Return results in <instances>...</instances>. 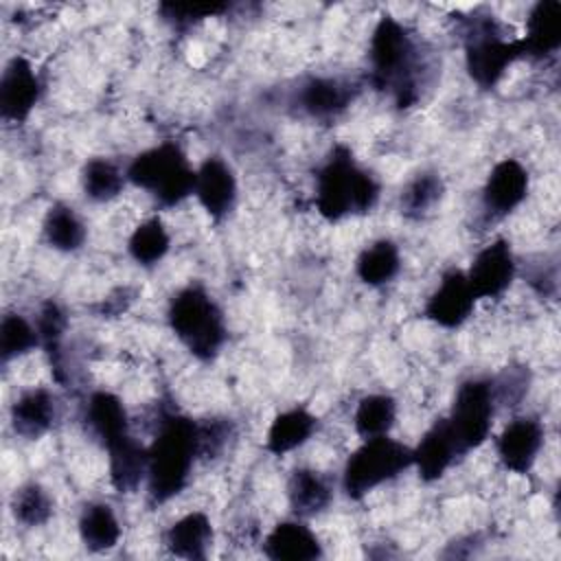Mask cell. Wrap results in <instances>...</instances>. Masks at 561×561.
I'll return each instance as SVG.
<instances>
[{"label":"cell","mask_w":561,"mask_h":561,"mask_svg":"<svg viewBox=\"0 0 561 561\" xmlns=\"http://www.w3.org/2000/svg\"><path fill=\"white\" fill-rule=\"evenodd\" d=\"M370 81L388 90L397 105L408 107L419 99L421 53L412 33L392 15L379 18L368 44Z\"/></svg>","instance_id":"cell-1"},{"label":"cell","mask_w":561,"mask_h":561,"mask_svg":"<svg viewBox=\"0 0 561 561\" xmlns=\"http://www.w3.org/2000/svg\"><path fill=\"white\" fill-rule=\"evenodd\" d=\"M199 456V425L182 414L160 421L153 443L147 447V491L151 500L167 502L178 495Z\"/></svg>","instance_id":"cell-2"},{"label":"cell","mask_w":561,"mask_h":561,"mask_svg":"<svg viewBox=\"0 0 561 561\" xmlns=\"http://www.w3.org/2000/svg\"><path fill=\"white\" fill-rule=\"evenodd\" d=\"M379 199V182L362 169L351 149L335 145L316 173V206L329 221L368 213Z\"/></svg>","instance_id":"cell-3"},{"label":"cell","mask_w":561,"mask_h":561,"mask_svg":"<svg viewBox=\"0 0 561 561\" xmlns=\"http://www.w3.org/2000/svg\"><path fill=\"white\" fill-rule=\"evenodd\" d=\"M167 320L178 340L197 359H213L226 342L224 313L202 285L180 289L169 305Z\"/></svg>","instance_id":"cell-4"},{"label":"cell","mask_w":561,"mask_h":561,"mask_svg":"<svg viewBox=\"0 0 561 561\" xmlns=\"http://www.w3.org/2000/svg\"><path fill=\"white\" fill-rule=\"evenodd\" d=\"M127 182L153 195L164 206H178L195 188V169L175 142H160L140 151L125 169Z\"/></svg>","instance_id":"cell-5"},{"label":"cell","mask_w":561,"mask_h":561,"mask_svg":"<svg viewBox=\"0 0 561 561\" xmlns=\"http://www.w3.org/2000/svg\"><path fill=\"white\" fill-rule=\"evenodd\" d=\"M412 467V447L386 436L366 438L346 460L342 491L351 500H362L373 489L397 478Z\"/></svg>","instance_id":"cell-6"},{"label":"cell","mask_w":561,"mask_h":561,"mask_svg":"<svg viewBox=\"0 0 561 561\" xmlns=\"http://www.w3.org/2000/svg\"><path fill=\"white\" fill-rule=\"evenodd\" d=\"M524 57L522 39H508L493 18H473L465 42V66L480 88H493Z\"/></svg>","instance_id":"cell-7"},{"label":"cell","mask_w":561,"mask_h":561,"mask_svg":"<svg viewBox=\"0 0 561 561\" xmlns=\"http://www.w3.org/2000/svg\"><path fill=\"white\" fill-rule=\"evenodd\" d=\"M495 403L497 401L491 379L471 377L458 386L449 416H445V421L460 456L478 449L489 438L495 416Z\"/></svg>","instance_id":"cell-8"},{"label":"cell","mask_w":561,"mask_h":561,"mask_svg":"<svg viewBox=\"0 0 561 561\" xmlns=\"http://www.w3.org/2000/svg\"><path fill=\"white\" fill-rule=\"evenodd\" d=\"M465 274L476 298L502 296L517 274L511 243L506 239H495L486 243L482 250H478Z\"/></svg>","instance_id":"cell-9"},{"label":"cell","mask_w":561,"mask_h":561,"mask_svg":"<svg viewBox=\"0 0 561 561\" xmlns=\"http://www.w3.org/2000/svg\"><path fill=\"white\" fill-rule=\"evenodd\" d=\"M42 96V81L33 64L15 55L7 61L0 77V114L4 121L22 123Z\"/></svg>","instance_id":"cell-10"},{"label":"cell","mask_w":561,"mask_h":561,"mask_svg":"<svg viewBox=\"0 0 561 561\" xmlns=\"http://www.w3.org/2000/svg\"><path fill=\"white\" fill-rule=\"evenodd\" d=\"M476 296L462 270H449L443 274L438 287L430 294L425 302V316L443 327L458 329L462 327L476 307Z\"/></svg>","instance_id":"cell-11"},{"label":"cell","mask_w":561,"mask_h":561,"mask_svg":"<svg viewBox=\"0 0 561 561\" xmlns=\"http://www.w3.org/2000/svg\"><path fill=\"white\" fill-rule=\"evenodd\" d=\"M193 195L210 219H224L237 202V178L232 167L219 156H208L195 169Z\"/></svg>","instance_id":"cell-12"},{"label":"cell","mask_w":561,"mask_h":561,"mask_svg":"<svg viewBox=\"0 0 561 561\" xmlns=\"http://www.w3.org/2000/svg\"><path fill=\"white\" fill-rule=\"evenodd\" d=\"M528 171L526 167L515 158L500 160L482 188V206L486 215L500 219L513 213L528 195Z\"/></svg>","instance_id":"cell-13"},{"label":"cell","mask_w":561,"mask_h":561,"mask_svg":"<svg viewBox=\"0 0 561 561\" xmlns=\"http://www.w3.org/2000/svg\"><path fill=\"white\" fill-rule=\"evenodd\" d=\"M543 445V425L533 416L513 419L495 440L497 458L515 473H526Z\"/></svg>","instance_id":"cell-14"},{"label":"cell","mask_w":561,"mask_h":561,"mask_svg":"<svg viewBox=\"0 0 561 561\" xmlns=\"http://www.w3.org/2000/svg\"><path fill=\"white\" fill-rule=\"evenodd\" d=\"M458 447L449 432L445 419H436L427 432L421 436L419 445L412 449V467H416L419 478L425 482H434L445 476V471L456 460Z\"/></svg>","instance_id":"cell-15"},{"label":"cell","mask_w":561,"mask_h":561,"mask_svg":"<svg viewBox=\"0 0 561 561\" xmlns=\"http://www.w3.org/2000/svg\"><path fill=\"white\" fill-rule=\"evenodd\" d=\"M263 552L274 561H316L322 557V543L307 524L287 519L267 533Z\"/></svg>","instance_id":"cell-16"},{"label":"cell","mask_w":561,"mask_h":561,"mask_svg":"<svg viewBox=\"0 0 561 561\" xmlns=\"http://www.w3.org/2000/svg\"><path fill=\"white\" fill-rule=\"evenodd\" d=\"M57 419V401L48 388L24 390L11 405V427L22 438H39Z\"/></svg>","instance_id":"cell-17"},{"label":"cell","mask_w":561,"mask_h":561,"mask_svg":"<svg viewBox=\"0 0 561 561\" xmlns=\"http://www.w3.org/2000/svg\"><path fill=\"white\" fill-rule=\"evenodd\" d=\"M524 57L543 59L554 55L561 46V4L557 0H539L526 18V33L522 37Z\"/></svg>","instance_id":"cell-18"},{"label":"cell","mask_w":561,"mask_h":561,"mask_svg":"<svg viewBox=\"0 0 561 561\" xmlns=\"http://www.w3.org/2000/svg\"><path fill=\"white\" fill-rule=\"evenodd\" d=\"M85 421L92 434L105 449L129 436V421L123 401L107 390H96L88 397Z\"/></svg>","instance_id":"cell-19"},{"label":"cell","mask_w":561,"mask_h":561,"mask_svg":"<svg viewBox=\"0 0 561 561\" xmlns=\"http://www.w3.org/2000/svg\"><path fill=\"white\" fill-rule=\"evenodd\" d=\"M353 101V88L333 77H313L298 90V105L313 118H333Z\"/></svg>","instance_id":"cell-20"},{"label":"cell","mask_w":561,"mask_h":561,"mask_svg":"<svg viewBox=\"0 0 561 561\" xmlns=\"http://www.w3.org/2000/svg\"><path fill=\"white\" fill-rule=\"evenodd\" d=\"M167 548L182 559H206L208 548L213 543V522L206 513L193 511L184 517L175 519L167 535Z\"/></svg>","instance_id":"cell-21"},{"label":"cell","mask_w":561,"mask_h":561,"mask_svg":"<svg viewBox=\"0 0 561 561\" xmlns=\"http://www.w3.org/2000/svg\"><path fill=\"white\" fill-rule=\"evenodd\" d=\"M110 480L116 491L131 493L147 480V447L136 443L131 434L107 449Z\"/></svg>","instance_id":"cell-22"},{"label":"cell","mask_w":561,"mask_h":561,"mask_svg":"<svg viewBox=\"0 0 561 561\" xmlns=\"http://www.w3.org/2000/svg\"><path fill=\"white\" fill-rule=\"evenodd\" d=\"M316 430H318V419L309 410H305V408L285 410L272 421V425L267 430L265 447H267V451L283 456V454L305 445L313 436Z\"/></svg>","instance_id":"cell-23"},{"label":"cell","mask_w":561,"mask_h":561,"mask_svg":"<svg viewBox=\"0 0 561 561\" xmlns=\"http://www.w3.org/2000/svg\"><path fill=\"white\" fill-rule=\"evenodd\" d=\"M81 543L92 552H105L121 539V524L116 513L105 502H92L79 517Z\"/></svg>","instance_id":"cell-24"},{"label":"cell","mask_w":561,"mask_h":561,"mask_svg":"<svg viewBox=\"0 0 561 561\" xmlns=\"http://www.w3.org/2000/svg\"><path fill=\"white\" fill-rule=\"evenodd\" d=\"M287 500L298 517H311L329 506L331 486L318 471L296 469L287 484Z\"/></svg>","instance_id":"cell-25"},{"label":"cell","mask_w":561,"mask_h":561,"mask_svg":"<svg viewBox=\"0 0 561 561\" xmlns=\"http://www.w3.org/2000/svg\"><path fill=\"white\" fill-rule=\"evenodd\" d=\"M401 267V254L394 241L377 239L364 248L355 261V274L362 283L379 287L390 283Z\"/></svg>","instance_id":"cell-26"},{"label":"cell","mask_w":561,"mask_h":561,"mask_svg":"<svg viewBox=\"0 0 561 561\" xmlns=\"http://www.w3.org/2000/svg\"><path fill=\"white\" fill-rule=\"evenodd\" d=\"M44 239L59 252H75L85 243V224L68 204H53L42 224Z\"/></svg>","instance_id":"cell-27"},{"label":"cell","mask_w":561,"mask_h":561,"mask_svg":"<svg viewBox=\"0 0 561 561\" xmlns=\"http://www.w3.org/2000/svg\"><path fill=\"white\" fill-rule=\"evenodd\" d=\"M394 419H397V401L383 392L362 397L353 414L355 432L362 440L386 436L392 430Z\"/></svg>","instance_id":"cell-28"},{"label":"cell","mask_w":561,"mask_h":561,"mask_svg":"<svg viewBox=\"0 0 561 561\" xmlns=\"http://www.w3.org/2000/svg\"><path fill=\"white\" fill-rule=\"evenodd\" d=\"M169 248H171V237L160 217L145 219L140 226L134 228L127 241L129 256L145 267L160 263L167 256Z\"/></svg>","instance_id":"cell-29"},{"label":"cell","mask_w":561,"mask_h":561,"mask_svg":"<svg viewBox=\"0 0 561 561\" xmlns=\"http://www.w3.org/2000/svg\"><path fill=\"white\" fill-rule=\"evenodd\" d=\"M127 178L107 158H90L81 171V188L92 202H110L121 195Z\"/></svg>","instance_id":"cell-30"},{"label":"cell","mask_w":561,"mask_h":561,"mask_svg":"<svg viewBox=\"0 0 561 561\" xmlns=\"http://www.w3.org/2000/svg\"><path fill=\"white\" fill-rule=\"evenodd\" d=\"M39 344L42 342H39L35 322L26 320L22 313H15V311L2 316V322H0V357H2V362L22 357Z\"/></svg>","instance_id":"cell-31"},{"label":"cell","mask_w":561,"mask_h":561,"mask_svg":"<svg viewBox=\"0 0 561 561\" xmlns=\"http://www.w3.org/2000/svg\"><path fill=\"white\" fill-rule=\"evenodd\" d=\"M11 511H13V517L20 524H24L28 528H35V526H42L50 519L53 500H50L48 491L42 484L26 482L13 493Z\"/></svg>","instance_id":"cell-32"},{"label":"cell","mask_w":561,"mask_h":561,"mask_svg":"<svg viewBox=\"0 0 561 561\" xmlns=\"http://www.w3.org/2000/svg\"><path fill=\"white\" fill-rule=\"evenodd\" d=\"M443 195V180L436 173H419L401 193V213L408 217L425 215Z\"/></svg>","instance_id":"cell-33"},{"label":"cell","mask_w":561,"mask_h":561,"mask_svg":"<svg viewBox=\"0 0 561 561\" xmlns=\"http://www.w3.org/2000/svg\"><path fill=\"white\" fill-rule=\"evenodd\" d=\"M228 11V4H219V2H164L160 4V13L162 18L173 24L175 28H188L197 22H202L204 18H213Z\"/></svg>","instance_id":"cell-34"},{"label":"cell","mask_w":561,"mask_h":561,"mask_svg":"<svg viewBox=\"0 0 561 561\" xmlns=\"http://www.w3.org/2000/svg\"><path fill=\"white\" fill-rule=\"evenodd\" d=\"M35 327H37L42 346L50 353V357H53V362H55V359H57V353H59V342H61V337H64V333H66V327H68V320H66L64 309H61L57 302H53V300L44 302L42 309H39V316H37Z\"/></svg>","instance_id":"cell-35"}]
</instances>
